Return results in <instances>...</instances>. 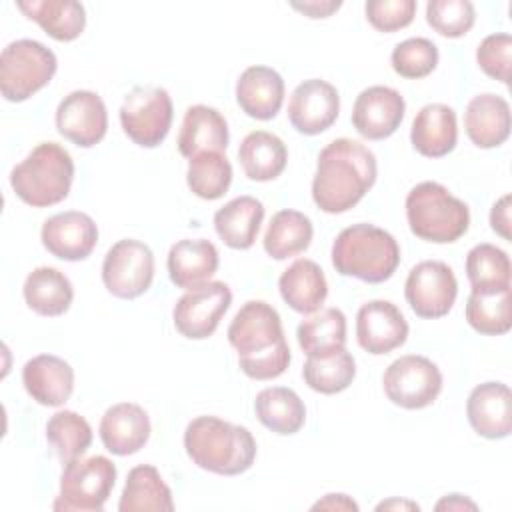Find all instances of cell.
I'll return each instance as SVG.
<instances>
[{
	"instance_id": "cell-1",
	"label": "cell",
	"mask_w": 512,
	"mask_h": 512,
	"mask_svg": "<svg viewBox=\"0 0 512 512\" xmlns=\"http://www.w3.org/2000/svg\"><path fill=\"white\" fill-rule=\"evenodd\" d=\"M376 176V156L368 146L352 138H336L318 154L312 200L326 214L348 212L368 194Z\"/></svg>"
},
{
	"instance_id": "cell-2",
	"label": "cell",
	"mask_w": 512,
	"mask_h": 512,
	"mask_svg": "<svg viewBox=\"0 0 512 512\" xmlns=\"http://www.w3.org/2000/svg\"><path fill=\"white\" fill-rule=\"evenodd\" d=\"M184 450L192 464L220 476L244 474L256 460L252 432L218 416L190 420L184 430Z\"/></svg>"
},
{
	"instance_id": "cell-3",
	"label": "cell",
	"mask_w": 512,
	"mask_h": 512,
	"mask_svg": "<svg viewBox=\"0 0 512 512\" xmlns=\"http://www.w3.org/2000/svg\"><path fill=\"white\" fill-rule=\"evenodd\" d=\"M332 266L340 276L380 284L392 278L400 264L396 238L374 224H352L332 244Z\"/></svg>"
},
{
	"instance_id": "cell-4",
	"label": "cell",
	"mask_w": 512,
	"mask_h": 512,
	"mask_svg": "<svg viewBox=\"0 0 512 512\" xmlns=\"http://www.w3.org/2000/svg\"><path fill=\"white\" fill-rule=\"evenodd\" d=\"M74 180V160L56 142H40L10 172L14 194L32 208H48L68 198Z\"/></svg>"
},
{
	"instance_id": "cell-5",
	"label": "cell",
	"mask_w": 512,
	"mask_h": 512,
	"mask_svg": "<svg viewBox=\"0 0 512 512\" xmlns=\"http://www.w3.org/2000/svg\"><path fill=\"white\" fill-rule=\"evenodd\" d=\"M406 220L410 232L434 244L460 240L470 226L468 204L450 194L440 182H420L406 196Z\"/></svg>"
},
{
	"instance_id": "cell-6",
	"label": "cell",
	"mask_w": 512,
	"mask_h": 512,
	"mask_svg": "<svg viewBox=\"0 0 512 512\" xmlns=\"http://www.w3.org/2000/svg\"><path fill=\"white\" fill-rule=\"evenodd\" d=\"M58 68L56 54L38 40L20 38L0 54V92L8 102H24L50 84Z\"/></svg>"
},
{
	"instance_id": "cell-7",
	"label": "cell",
	"mask_w": 512,
	"mask_h": 512,
	"mask_svg": "<svg viewBox=\"0 0 512 512\" xmlns=\"http://www.w3.org/2000/svg\"><path fill=\"white\" fill-rule=\"evenodd\" d=\"M116 464L106 456L76 458L64 464L60 492L54 502L58 512H100L116 484Z\"/></svg>"
},
{
	"instance_id": "cell-8",
	"label": "cell",
	"mask_w": 512,
	"mask_h": 512,
	"mask_svg": "<svg viewBox=\"0 0 512 512\" xmlns=\"http://www.w3.org/2000/svg\"><path fill=\"white\" fill-rule=\"evenodd\" d=\"M172 118V98L160 86H136L124 96L120 106L124 134L142 148L160 146L172 128Z\"/></svg>"
},
{
	"instance_id": "cell-9",
	"label": "cell",
	"mask_w": 512,
	"mask_h": 512,
	"mask_svg": "<svg viewBox=\"0 0 512 512\" xmlns=\"http://www.w3.org/2000/svg\"><path fill=\"white\" fill-rule=\"evenodd\" d=\"M386 398L404 410H422L442 392V372L426 356L406 354L388 364L382 376Z\"/></svg>"
},
{
	"instance_id": "cell-10",
	"label": "cell",
	"mask_w": 512,
	"mask_h": 512,
	"mask_svg": "<svg viewBox=\"0 0 512 512\" xmlns=\"http://www.w3.org/2000/svg\"><path fill=\"white\" fill-rule=\"evenodd\" d=\"M154 280V254L136 238H122L110 246L102 262L104 288L122 300H134L148 292Z\"/></svg>"
},
{
	"instance_id": "cell-11",
	"label": "cell",
	"mask_w": 512,
	"mask_h": 512,
	"mask_svg": "<svg viewBox=\"0 0 512 512\" xmlns=\"http://www.w3.org/2000/svg\"><path fill=\"white\" fill-rule=\"evenodd\" d=\"M232 304V290L226 282L210 280L186 290L172 310L176 330L188 340L210 338Z\"/></svg>"
},
{
	"instance_id": "cell-12",
	"label": "cell",
	"mask_w": 512,
	"mask_h": 512,
	"mask_svg": "<svg viewBox=\"0 0 512 512\" xmlns=\"http://www.w3.org/2000/svg\"><path fill=\"white\" fill-rule=\"evenodd\" d=\"M404 296L416 316L428 320L442 318L456 302L458 280L446 262L422 260L410 268Z\"/></svg>"
},
{
	"instance_id": "cell-13",
	"label": "cell",
	"mask_w": 512,
	"mask_h": 512,
	"mask_svg": "<svg viewBox=\"0 0 512 512\" xmlns=\"http://www.w3.org/2000/svg\"><path fill=\"white\" fill-rule=\"evenodd\" d=\"M58 132L78 148H92L108 132L104 100L92 90H74L56 108Z\"/></svg>"
},
{
	"instance_id": "cell-14",
	"label": "cell",
	"mask_w": 512,
	"mask_h": 512,
	"mask_svg": "<svg viewBox=\"0 0 512 512\" xmlns=\"http://www.w3.org/2000/svg\"><path fill=\"white\" fill-rule=\"evenodd\" d=\"M284 338L280 314L264 300H248L228 326V342L238 356L260 354Z\"/></svg>"
},
{
	"instance_id": "cell-15",
	"label": "cell",
	"mask_w": 512,
	"mask_h": 512,
	"mask_svg": "<svg viewBox=\"0 0 512 512\" xmlns=\"http://www.w3.org/2000/svg\"><path fill=\"white\" fill-rule=\"evenodd\" d=\"M340 114L338 90L322 80L310 78L300 82L290 94L288 120L292 128L306 136H316L328 130Z\"/></svg>"
},
{
	"instance_id": "cell-16",
	"label": "cell",
	"mask_w": 512,
	"mask_h": 512,
	"mask_svg": "<svg viewBox=\"0 0 512 512\" xmlns=\"http://www.w3.org/2000/svg\"><path fill=\"white\" fill-rule=\"evenodd\" d=\"M406 112L404 96L390 86L364 88L352 108V126L366 140L390 138L402 124Z\"/></svg>"
},
{
	"instance_id": "cell-17",
	"label": "cell",
	"mask_w": 512,
	"mask_h": 512,
	"mask_svg": "<svg viewBox=\"0 0 512 512\" xmlns=\"http://www.w3.org/2000/svg\"><path fill=\"white\" fill-rule=\"evenodd\" d=\"M42 246L66 262L86 260L98 244V226L92 216L80 210H66L44 220L40 230Z\"/></svg>"
},
{
	"instance_id": "cell-18",
	"label": "cell",
	"mask_w": 512,
	"mask_h": 512,
	"mask_svg": "<svg viewBox=\"0 0 512 512\" xmlns=\"http://www.w3.org/2000/svg\"><path fill=\"white\" fill-rule=\"evenodd\" d=\"M356 340L368 354H388L408 340V322L396 304L370 300L356 314Z\"/></svg>"
},
{
	"instance_id": "cell-19",
	"label": "cell",
	"mask_w": 512,
	"mask_h": 512,
	"mask_svg": "<svg viewBox=\"0 0 512 512\" xmlns=\"http://www.w3.org/2000/svg\"><path fill=\"white\" fill-rule=\"evenodd\" d=\"M466 416L472 430L488 440L506 438L512 430V394L504 382H482L468 394Z\"/></svg>"
},
{
	"instance_id": "cell-20",
	"label": "cell",
	"mask_w": 512,
	"mask_h": 512,
	"mask_svg": "<svg viewBox=\"0 0 512 512\" xmlns=\"http://www.w3.org/2000/svg\"><path fill=\"white\" fill-rule=\"evenodd\" d=\"M22 384L32 400L42 406L58 408L74 392V368L60 356L38 354L22 368Z\"/></svg>"
},
{
	"instance_id": "cell-21",
	"label": "cell",
	"mask_w": 512,
	"mask_h": 512,
	"mask_svg": "<svg viewBox=\"0 0 512 512\" xmlns=\"http://www.w3.org/2000/svg\"><path fill=\"white\" fill-rule=\"evenodd\" d=\"M150 432L148 412L134 402H118L110 406L98 428L104 448L116 456L136 454L148 442Z\"/></svg>"
},
{
	"instance_id": "cell-22",
	"label": "cell",
	"mask_w": 512,
	"mask_h": 512,
	"mask_svg": "<svg viewBox=\"0 0 512 512\" xmlns=\"http://www.w3.org/2000/svg\"><path fill=\"white\" fill-rule=\"evenodd\" d=\"M236 102L254 120H272L284 102V78L270 66H248L236 82Z\"/></svg>"
},
{
	"instance_id": "cell-23",
	"label": "cell",
	"mask_w": 512,
	"mask_h": 512,
	"mask_svg": "<svg viewBox=\"0 0 512 512\" xmlns=\"http://www.w3.org/2000/svg\"><path fill=\"white\" fill-rule=\"evenodd\" d=\"M410 142L420 156L442 158L456 148V112L448 104L432 102L418 110L410 128Z\"/></svg>"
},
{
	"instance_id": "cell-24",
	"label": "cell",
	"mask_w": 512,
	"mask_h": 512,
	"mask_svg": "<svg viewBox=\"0 0 512 512\" xmlns=\"http://www.w3.org/2000/svg\"><path fill=\"white\" fill-rule=\"evenodd\" d=\"M220 256L216 246L206 238H184L172 244L168 252V276L174 286L192 290L198 288L216 274Z\"/></svg>"
},
{
	"instance_id": "cell-25",
	"label": "cell",
	"mask_w": 512,
	"mask_h": 512,
	"mask_svg": "<svg viewBox=\"0 0 512 512\" xmlns=\"http://www.w3.org/2000/svg\"><path fill=\"white\" fill-rule=\"evenodd\" d=\"M510 106L492 92L474 96L464 112V130L478 148H496L510 136Z\"/></svg>"
},
{
	"instance_id": "cell-26",
	"label": "cell",
	"mask_w": 512,
	"mask_h": 512,
	"mask_svg": "<svg viewBox=\"0 0 512 512\" xmlns=\"http://www.w3.org/2000/svg\"><path fill=\"white\" fill-rule=\"evenodd\" d=\"M228 122L212 106L194 104L186 110L180 132L178 150L184 158H192L202 152H224L228 148Z\"/></svg>"
},
{
	"instance_id": "cell-27",
	"label": "cell",
	"mask_w": 512,
	"mask_h": 512,
	"mask_svg": "<svg viewBox=\"0 0 512 512\" xmlns=\"http://www.w3.org/2000/svg\"><path fill=\"white\" fill-rule=\"evenodd\" d=\"M278 290L294 312L312 314L322 308L328 296V282L320 264L310 258H298L280 274Z\"/></svg>"
},
{
	"instance_id": "cell-28",
	"label": "cell",
	"mask_w": 512,
	"mask_h": 512,
	"mask_svg": "<svg viewBox=\"0 0 512 512\" xmlns=\"http://www.w3.org/2000/svg\"><path fill=\"white\" fill-rule=\"evenodd\" d=\"M264 220V204L254 196H238L214 214L218 238L232 250H248L258 238Z\"/></svg>"
},
{
	"instance_id": "cell-29",
	"label": "cell",
	"mask_w": 512,
	"mask_h": 512,
	"mask_svg": "<svg viewBox=\"0 0 512 512\" xmlns=\"http://www.w3.org/2000/svg\"><path fill=\"white\" fill-rule=\"evenodd\" d=\"M16 8L58 42H72L86 28V10L76 0H22Z\"/></svg>"
},
{
	"instance_id": "cell-30",
	"label": "cell",
	"mask_w": 512,
	"mask_h": 512,
	"mask_svg": "<svg viewBox=\"0 0 512 512\" xmlns=\"http://www.w3.org/2000/svg\"><path fill=\"white\" fill-rule=\"evenodd\" d=\"M24 302L26 306L40 316H62L68 312L74 300L72 282L64 272L52 266L34 268L24 280Z\"/></svg>"
},
{
	"instance_id": "cell-31",
	"label": "cell",
	"mask_w": 512,
	"mask_h": 512,
	"mask_svg": "<svg viewBox=\"0 0 512 512\" xmlns=\"http://www.w3.org/2000/svg\"><path fill=\"white\" fill-rule=\"evenodd\" d=\"M238 160L246 178L254 182H270L284 172L288 148L276 134L254 130L240 142Z\"/></svg>"
},
{
	"instance_id": "cell-32",
	"label": "cell",
	"mask_w": 512,
	"mask_h": 512,
	"mask_svg": "<svg viewBox=\"0 0 512 512\" xmlns=\"http://www.w3.org/2000/svg\"><path fill=\"white\" fill-rule=\"evenodd\" d=\"M120 512H170L174 510L172 490L152 464L134 466L124 482L118 502Z\"/></svg>"
},
{
	"instance_id": "cell-33",
	"label": "cell",
	"mask_w": 512,
	"mask_h": 512,
	"mask_svg": "<svg viewBox=\"0 0 512 512\" xmlns=\"http://www.w3.org/2000/svg\"><path fill=\"white\" fill-rule=\"evenodd\" d=\"M254 412L262 426L280 434L292 436L306 422V406L302 398L284 386H270L256 394Z\"/></svg>"
},
{
	"instance_id": "cell-34",
	"label": "cell",
	"mask_w": 512,
	"mask_h": 512,
	"mask_svg": "<svg viewBox=\"0 0 512 512\" xmlns=\"http://www.w3.org/2000/svg\"><path fill=\"white\" fill-rule=\"evenodd\" d=\"M314 236L312 220L298 210H278L266 232H264V252L274 260H286L308 250Z\"/></svg>"
},
{
	"instance_id": "cell-35",
	"label": "cell",
	"mask_w": 512,
	"mask_h": 512,
	"mask_svg": "<svg viewBox=\"0 0 512 512\" xmlns=\"http://www.w3.org/2000/svg\"><path fill=\"white\" fill-rule=\"evenodd\" d=\"M296 338L306 356L346 348V316L340 308H320L298 324Z\"/></svg>"
},
{
	"instance_id": "cell-36",
	"label": "cell",
	"mask_w": 512,
	"mask_h": 512,
	"mask_svg": "<svg viewBox=\"0 0 512 512\" xmlns=\"http://www.w3.org/2000/svg\"><path fill=\"white\" fill-rule=\"evenodd\" d=\"M302 378L318 394H338L356 378V360L346 348L322 356H308Z\"/></svg>"
},
{
	"instance_id": "cell-37",
	"label": "cell",
	"mask_w": 512,
	"mask_h": 512,
	"mask_svg": "<svg viewBox=\"0 0 512 512\" xmlns=\"http://www.w3.org/2000/svg\"><path fill=\"white\" fill-rule=\"evenodd\" d=\"M510 288L472 290L466 302L468 324L484 336H500L512 328Z\"/></svg>"
},
{
	"instance_id": "cell-38",
	"label": "cell",
	"mask_w": 512,
	"mask_h": 512,
	"mask_svg": "<svg viewBox=\"0 0 512 512\" xmlns=\"http://www.w3.org/2000/svg\"><path fill=\"white\" fill-rule=\"evenodd\" d=\"M46 440L62 464L86 454L92 444V428L84 416L74 410H58L46 422Z\"/></svg>"
},
{
	"instance_id": "cell-39",
	"label": "cell",
	"mask_w": 512,
	"mask_h": 512,
	"mask_svg": "<svg viewBox=\"0 0 512 512\" xmlns=\"http://www.w3.org/2000/svg\"><path fill=\"white\" fill-rule=\"evenodd\" d=\"M186 184L202 200L222 198L232 184V164L224 152H202L188 160Z\"/></svg>"
},
{
	"instance_id": "cell-40",
	"label": "cell",
	"mask_w": 512,
	"mask_h": 512,
	"mask_svg": "<svg viewBox=\"0 0 512 512\" xmlns=\"http://www.w3.org/2000/svg\"><path fill=\"white\" fill-rule=\"evenodd\" d=\"M510 270L508 254L494 244H476L466 254V276L472 290L510 288Z\"/></svg>"
},
{
	"instance_id": "cell-41",
	"label": "cell",
	"mask_w": 512,
	"mask_h": 512,
	"mask_svg": "<svg viewBox=\"0 0 512 512\" xmlns=\"http://www.w3.org/2000/svg\"><path fill=\"white\" fill-rule=\"evenodd\" d=\"M438 46L422 36L406 38L394 46L390 54L392 70L408 80H418L432 74L438 66Z\"/></svg>"
},
{
	"instance_id": "cell-42",
	"label": "cell",
	"mask_w": 512,
	"mask_h": 512,
	"mask_svg": "<svg viewBox=\"0 0 512 512\" xmlns=\"http://www.w3.org/2000/svg\"><path fill=\"white\" fill-rule=\"evenodd\" d=\"M426 22L444 38H460L472 30L476 8L470 0H430L426 4Z\"/></svg>"
},
{
	"instance_id": "cell-43",
	"label": "cell",
	"mask_w": 512,
	"mask_h": 512,
	"mask_svg": "<svg viewBox=\"0 0 512 512\" xmlns=\"http://www.w3.org/2000/svg\"><path fill=\"white\" fill-rule=\"evenodd\" d=\"M476 62L480 70L500 80L502 84L510 82V64H512V38L506 32H496L486 36L476 48Z\"/></svg>"
},
{
	"instance_id": "cell-44",
	"label": "cell",
	"mask_w": 512,
	"mask_h": 512,
	"mask_svg": "<svg viewBox=\"0 0 512 512\" xmlns=\"http://www.w3.org/2000/svg\"><path fill=\"white\" fill-rule=\"evenodd\" d=\"M416 8V0H368L364 4V14L372 28L390 34L410 26Z\"/></svg>"
},
{
	"instance_id": "cell-45",
	"label": "cell",
	"mask_w": 512,
	"mask_h": 512,
	"mask_svg": "<svg viewBox=\"0 0 512 512\" xmlns=\"http://www.w3.org/2000/svg\"><path fill=\"white\" fill-rule=\"evenodd\" d=\"M290 360L292 356L288 342L282 340L274 348H268L260 354L238 356V366L252 380H274L286 372Z\"/></svg>"
},
{
	"instance_id": "cell-46",
	"label": "cell",
	"mask_w": 512,
	"mask_h": 512,
	"mask_svg": "<svg viewBox=\"0 0 512 512\" xmlns=\"http://www.w3.org/2000/svg\"><path fill=\"white\" fill-rule=\"evenodd\" d=\"M510 204H512V196L504 194L500 200L494 202V206L490 210V226L504 240L512 238V234H510Z\"/></svg>"
},
{
	"instance_id": "cell-47",
	"label": "cell",
	"mask_w": 512,
	"mask_h": 512,
	"mask_svg": "<svg viewBox=\"0 0 512 512\" xmlns=\"http://www.w3.org/2000/svg\"><path fill=\"white\" fill-rule=\"evenodd\" d=\"M294 10H298L300 14H304V16H308V18H328V16H332L340 6H342V2L340 0H322V2H318V0H312V2H292L290 4Z\"/></svg>"
},
{
	"instance_id": "cell-48",
	"label": "cell",
	"mask_w": 512,
	"mask_h": 512,
	"mask_svg": "<svg viewBox=\"0 0 512 512\" xmlns=\"http://www.w3.org/2000/svg\"><path fill=\"white\" fill-rule=\"evenodd\" d=\"M312 510H354V512H358V504L348 494H326L316 504H312Z\"/></svg>"
},
{
	"instance_id": "cell-49",
	"label": "cell",
	"mask_w": 512,
	"mask_h": 512,
	"mask_svg": "<svg viewBox=\"0 0 512 512\" xmlns=\"http://www.w3.org/2000/svg\"><path fill=\"white\" fill-rule=\"evenodd\" d=\"M436 510H478L476 502L466 498L464 494H446L442 500L436 502Z\"/></svg>"
},
{
	"instance_id": "cell-50",
	"label": "cell",
	"mask_w": 512,
	"mask_h": 512,
	"mask_svg": "<svg viewBox=\"0 0 512 512\" xmlns=\"http://www.w3.org/2000/svg\"><path fill=\"white\" fill-rule=\"evenodd\" d=\"M376 510H420V506L416 502L410 500H400V498H390V500H382Z\"/></svg>"
}]
</instances>
